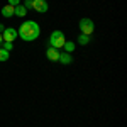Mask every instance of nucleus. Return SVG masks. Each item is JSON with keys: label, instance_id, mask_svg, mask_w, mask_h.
Listing matches in <instances>:
<instances>
[{"label": "nucleus", "instance_id": "obj_1", "mask_svg": "<svg viewBox=\"0 0 127 127\" xmlns=\"http://www.w3.org/2000/svg\"><path fill=\"white\" fill-rule=\"evenodd\" d=\"M39 34H41V27H39V24L34 22V20H26V22H22L19 31H17V36H19L22 41H26V42L36 41L39 37Z\"/></svg>", "mask_w": 127, "mask_h": 127}, {"label": "nucleus", "instance_id": "obj_2", "mask_svg": "<svg viewBox=\"0 0 127 127\" xmlns=\"http://www.w3.org/2000/svg\"><path fill=\"white\" fill-rule=\"evenodd\" d=\"M64 34L61 32V31H54L51 36H49V44H51V48H56V49H61L64 46Z\"/></svg>", "mask_w": 127, "mask_h": 127}, {"label": "nucleus", "instance_id": "obj_3", "mask_svg": "<svg viewBox=\"0 0 127 127\" xmlns=\"http://www.w3.org/2000/svg\"><path fill=\"white\" fill-rule=\"evenodd\" d=\"M80 31H81V34H85V36H92L93 34V31H95V24H93V20L92 19H81L78 24Z\"/></svg>", "mask_w": 127, "mask_h": 127}, {"label": "nucleus", "instance_id": "obj_4", "mask_svg": "<svg viewBox=\"0 0 127 127\" xmlns=\"http://www.w3.org/2000/svg\"><path fill=\"white\" fill-rule=\"evenodd\" d=\"M32 9L36 12H39V14H44V12H48L49 5L46 0H32Z\"/></svg>", "mask_w": 127, "mask_h": 127}, {"label": "nucleus", "instance_id": "obj_5", "mask_svg": "<svg viewBox=\"0 0 127 127\" xmlns=\"http://www.w3.org/2000/svg\"><path fill=\"white\" fill-rule=\"evenodd\" d=\"M2 37H3L5 42H14V39L17 37V31L14 29V27H7V29H3Z\"/></svg>", "mask_w": 127, "mask_h": 127}, {"label": "nucleus", "instance_id": "obj_6", "mask_svg": "<svg viewBox=\"0 0 127 127\" xmlns=\"http://www.w3.org/2000/svg\"><path fill=\"white\" fill-rule=\"evenodd\" d=\"M59 54H61V53H59L56 48H49L48 51H46V56H48V59H51V61H58Z\"/></svg>", "mask_w": 127, "mask_h": 127}, {"label": "nucleus", "instance_id": "obj_7", "mask_svg": "<svg viewBox=\"0 0 127 127\" xmlns=\"http://www.w3.org/2000/svg\"><path fill=\"white\" fill-rule=\"evenodd\" d=\"M14 10H15V7L7 3V5H3V7H2V15L9 19V17H12V15H14Z\"/></svg>", "mask_w": 127, "mask_h": 127}, {"label": "nucleus", "instance_id": "obj_8", "mask_svg": "<svg viewBox=\"0 0 127 127\" xmlns=\"http://www.w3.org/2000/svg\"><path fill=\"white\" fill-rule=\"evenodd\" d=\"M58 61L61 63V64H71L73 58H71V54H69V53H63V54H59Z\"/></svg>", "mask_w": 127, "mask_h": 127}, {"label": "nucleus", "instance_id": "obj_9", "mask_svg": "<svg viewBox=\"0 0 127 127\" xmlns=\"http://www.w3.org/2000/svg\"><path fill=\"white\" fill-rule=\"evenodd\" d=\"M26 14H27V9L24 7V5H17L15 10H14V15H17V17H26Z\"/></svg>", "mask_w": 127, "mask_h": 127}, {"label": "nucleus", "instance_id": "obj_10", "mask_svg": "<svg viewBox=\"0 0 127 127\" xmlns=\"http://www.w3.org/2000/svg\"><path fill=\"white\" fill-rule=\"evenodd\" d=\"M63 49H64L66 53H69V54H71V53L75 51V42H71V41H66V42H64V46H63Z\"/></svg>", "mask_w": 127, "mask_h": 127}, {"label": "nucleus", "instance_id": "obj_11", "mask_svg": "<svg viewBox=\"0 0 127 127\" xmlns=\"http://www.w3.org/2000/svg\"><path fill=\"white\" fill-rule=\"evenodd\" d=\"M78 44H81V46H85V44H88L90 42V36H85V34H80L78 36Z\"/></svg>", "mask_w": 127, "mask_h": 127}, {"label": "nucleus", "instance_id": "obj_12", "mask_svg": "<svg viewBox=\"0 0 127 127\" xmlns=\"http://www.w3.org/2000/svg\"><path fill=\"white\" fill-rule=\"evenodd\" d=\"M7 59H9V53L0 48V61H7Z\"/></svg>", "mask_w": 127, "mask_h": 127}, {"label": "nucleus", "instance_id": "obj_13", "mask_svg": "<svg viewBox=\"0 0 127 127\" xmlns=\"http://www.w3.org/2000/svg\"><path fill=\"white\" fill-rule=\"evenodd\" d=\"M12 48H14V44H12V42H5V41H3V48H2V49H5L7 53H10Z\"/></svg>", "mask_w": 127, "mask_h": 127}, {"label": "nucleus", "instance_id": "obj_14", "mask_svg": "<svg viewBox=\"0 0 127 127\" xmlns=\"http://www.w3.org/2000/svg\"><path fill=\"white\" fill-rule=\"evenodd\" d=\"M20 3V0H9V5H14V7H17Z\"/></svg>", "mask_w": 127, "mask_h": 127}, {"label": "nucleus", "instance_id": "obj_15", "mask_svg": "<svg viewBox=\"0 0 127 127\" xmlns=\"http://www.w3.org/2000/svg\"><path fill=\"white\" fill-rule=\"evenodd\" d=\"M26 9H29V7H32V0H26V5H24Z\"/></svg>", "mask_w": 127, "mask_h": 127}, {"label": "nucleus", "instance_id": "obj_16", "mask_svg": "<svg viewBox=\"0 0 127 127\" xmlns=\"http://www.w3.org/2000/svg\"><path fill=\"white\" fill-rule=\"evenodd\" d=\"M2 42H3V37H2V34H0V44H2Z\"/></svg>", "mask_w": 127, "mask_h": 127}, {"label": "nucleus", "instance_id": "obj_17", "mask_svg": "<svg viewBox=\"0 0 127 127\" xmlns=\"http://www.w3.org/2000/svg\"><path fill=\"white\" fill-rule=\"evenodd\" d=\"M0 31H3V26H2V24H0Z\"/></svg>", "mask_w": 127, "mask_h": 127}]
</instances>
